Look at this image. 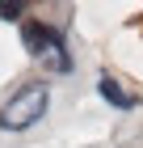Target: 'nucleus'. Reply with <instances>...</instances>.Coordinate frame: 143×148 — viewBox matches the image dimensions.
Instances as JSON below:
<instances>
[{"label": "nucleus", "mask_w": 143, "mask_h": 148, "mask_svg": "<svg viewBox=\"0 0 143 148\" xmlns=\"http://www.w3.org/2000/svg\"><path fill=\"white\" fill-rule=\"evenodd\" d=\"M46 106H51V89L46 85H21L0 106V127L4 131H25V127H34L46 114Z\"/></svg>", "instance_id": "obj_1"}, {"label": "nucleus", "mask_w": 143, "mask_h": 148, "mask_svg": "<svg viewBox=\"0 0 143 148\" xmlns=\"http://www.w3.org/2000/svg\"><path fill=\"white\" fill-rule=\"evenodd\" d=\"M21 42H25V51H30L34 59H46L55 72H72L67 42H63V34H59L55 25H46V21H30V25H21Z\"/></svg>", "instance_id": "obj_2"}, {"label": "nucleus", "mask_w": 143, "mask_h": 148, "mask_svg": "<svg viewBox=\"0 0 143 148\" xmlns=\"http://www.w3.org/2000/svg\"><path fill=\"white\" fill-rule=\"evenodd\" d=\"M97 93L114 106V110H135V106H139V97H135V93H126L114 76H101V80H97Z\"/></svg>", "instance_id": "obj_3"}, {"label": "nucleus", "mask_w": 143, "mask_h": 148, "mask_svg": "<svg viewBox=\"0 0 143 148\" xmlns=\"http://www.w3.org/2000/svg\"><path fill=\"white\" fill-rule=\"evenodd\" d=\"M21 13H25V4H21V0H4V4H0V17H4V21H17Z\"/></svg>", "instance_id": "obj_4"}]
</instances>
